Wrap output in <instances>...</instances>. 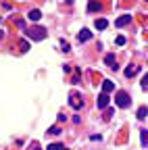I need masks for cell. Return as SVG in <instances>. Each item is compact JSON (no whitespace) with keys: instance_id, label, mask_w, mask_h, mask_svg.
<instances>
[{"instance_id":"12","label":"cell","mask_w":148,"mask_h":150,"mask_svg":"<svg viewBox=\"0 0 148 150\" xmlns=\"http://www.w3.org/2000/svg\"><path fill=\"white\" fill-rule=\"evenodd\" d=\"M106 25H108L106 19H96V29H106Z\"/></svg>"},{"instance_id":"17","label":"cell","mask_w":148,"mask_h":150,"mask_svg":"<svg viewBox=\"0 0 148 150\" xmlns=\"http://www.w3.org/2000/svg\"><path fill=\"white\" fill-rule=\"evenodd\" d=\"M115 44H117V46H123V44H125V38H123V35H119L117 40H115Z\"/></svg>"},{"instance_id":"15","label":"cell","mask_w":148,"mask_h":150,"mask_svg":"<svg viewBox=\"0 0 148 150\" xmlns=\"http://www.w3.org/2000/svg\"><path fill=\"white\" fill-rule=\"evenodd\" d=\"M88 8L90 11H100V2H94V0H92V2L88 4Z\"/></svg>"},{"instance_id":"3","label":"cell","mask_w":148,"mask_h":150,"mask_svg":"<svg viewBox=\"0 0 148 150\" xmlns=\"http://www.w3.org/2000/svg\"><path fill=\"white\" fill-rule=\"evenodd\" d=\"M69 104H71L73 108H75V110H77V108L81 106V96H79V94H77V92H73V94H71V96H69Z\"/></svg>"},{"instance_id":"18","label":"cell","mask_w":148,"mask_h":150,"mask_svg":"<svg viewBox=\"0 0 148 150\" xmlns=\"http://www.w3.org/2000/svg\"><path fill=\"white\" fill-rule=\"evenodd\" d=\"M63 148V144H50L48 146V150H61Z\"/></svg>"},{"instance_id":"22","label":"cell","mask_w":148,"mask_h":150,"mask_svg":"<svg viewBox=\"0 0 148 150\" xmlns=\"http://www.w3.org/2000/svg\"><path fill=\"white\" fill-rule=\"evenodd\" d=\"M61 150H69V148H65V146H63V148H61Z\"/></svg>"},{"instance_id":"13","label":"cell","mask_w":148,"mask_h":150,"mask_svg":"<svg viewBox=\"0 0 148 150\" xmlns=\"http://www.w3.org/2000/svg\"><path fill=\"white\" fill-rule=\"evenodd\" d=\"M48 134H50V136H59V134H61V127H59V125L50 127V129H48Z\"/></svg>"},{"instance_id":"4","label":"cell","mask_w":148,"mask_h":150,"mask_svg":"<svg viewBox=\"0 0 148 150\" xmlns=\"http://www.w3.org/2000/svg\"><path fill=\"white\" fill-rule=\"evenodd\" d=\"M129 23H132V15H121L117 21H115V27H125Z\"/></svg>"},{"instance_id":"10","label":"cell","mask_w":148,"mask_h":150,"mask_svg":"<svg viewBox=\"0 0 148 150\" xmlns=\"http://www.w3.org/2000/svg\"><path fill=\"white\" fill-rule=\"evenodd\" d=\"M140 71V67H136V65H129L127 69H125V77H134V75Z\"/></svg>"},{"instance_id":"1","label":"cell","mask_w":148,"mask_h":150,"mask_svg":"<svg viewBox=\"0 0 148 150\" xmlns=\"http://www.w3.org/2000/svg\"><path fill=\"white\" fill-rule=\"evenodd\" d=\"M25 33H27L29 40H44L46 38V29L44 27H29Z\"/></svg>"},{"instance_id":"16","label":"cell","mask_w":148,"mask_h":150,"mask_svg":"<svg viewBox=\"0 0 148 150\" xmlns=\"http://www.w3.org/2000/svg\"><path fill=\"white\" fill-rule=\"evenodd\" d=\"M61 46H63V52H69V50H71V46H69L65 40H61Z\"/></svg>"},{"instance_id":"7","label":"cell","mask_w":148,"mask_h":150,"mask_svg":"<svg viewBox=\"0 0 148 150\" xmlns=\"http://www.w3.org/2000/svg\"><path fill=\"white\" fill-rule=\"evenodd\" d=\"M27 19H29V21H40V19H42V13L38 11V8H33V11H29V15H27Z\"/></svg>"},{"instance_id":"20","label":"cell","mask_w":148,"mask_h":150,"mask_svg":"<svg viewBox=\"0 0 148 150\" xmlns=\"http://www.w3.org/2000/svg\"><path fill=\"white\" fill-rule=\"evenodd\" d=\"M29 150H40V148H38V146H35V144H33V146H29Z\"/></svg>"},{"instance_id":"8","label":"cell","mask_w":148,"mask_h":150,"mask_svg":"<svg viewBox=\"0 0 148 150\" xmlns=\"http://www.w3.org/2000/svg\"><path fill=\"white\" fill-rule=\"evenodd\" d=\"M90 38H92V33H90V29H81V31L77 33V40H79V42H88V40H90Z\"/></svg>"},{"instance_id":"23","label":"cell","mask_w":148,"mask_h":150,"mask_svg":"<svg viewBox=\"0 0 148 150\" xmlns=\"http://www.w3.org/2000/svg\"><path fill=\"white\" fill-rule=\"evenodd\" d=\"M146 2H148V0H146Z\"/></svg>"},{"instance_id":"6","label":"cell","mask_w":148,"mask_h":150,"mask_svg":"<svg viewBox=\"0 0 148 150\" xmlns=\"http://www.w3.org/2000/svg\"><path fill=\"white\" fill-rule=\"evenodd\" d=\"M96 106H98V108H106V106H108V94H104V92L100 94L98 100H96Z\"/></svg>"},{"instance_id":"9","label":"cell","mask_w":148,"mask_h":150,"mask_svg":"<svg viewBox=\"0 0 148 150\" xmlns=\"http://www.w3.org/2000/svg\"><path fill=\"white\" fill-rule=\"evenodd\" d=\"M113 90H115V83L110 81V79H104V81H102V92H104V94L113 92Z\"/></svg>"},{"instance_id":"21","label":"cell","mask_w":148,"mask_h":150,"mask_svg":"<svg viewBox=\"0 0 148 150\" xmlns=\"http://www.w3.org/2000/svg\"><path fill=\"white\" fill-rule=\"evenodd\" d=\"M2 35H4V31H0V40H2Z\"/></svg>"},{"instance_id":"14","label":"cell","mask_w":148,"mask_h":150,"mask_svg":"<svg viewBox=\"0 0 148 150\" xmlns=\"http://www.w3.org/2000/svg\"><path fill=\"white\" fill-rule=\"evenodd\" d=\"M19 48H21V52H27V50H29V42H27V40H21Z\"/></svg>"},{"instance_id":"19","label":"cell","mask_w":148,"mask_h":150,"mask_svg":"<svg viewBox=\"0 0 148 150\" xmlns=\"http://www.w3.org/2000/svg\"><path fill=\"white\" fill-rule=\"evenodd\" d=\"M142 86H144V88H148V73L144 75V77H142Z\"/></svg>"},{"instance_id":"11","label":"cell","mask_w":148,"mask_h":150,"mask_svg":"<svg viewBox=\"0 0 148 150\" xmlns=\"http://www.w3.org/2000/svg\"><path fill=\"white\" fill-rule=\"evenodd\" d=\"M146 115H148V106H140L138 108V119L142 121V119H146Z\"/></svg>"},{"instance_id":"2","label":"cell","mask_w":148,"mask_h":150,"mask_svg":"<svg viewBox=\"0 0 148 150\" xmlns=\"http://www.w3.org/2000/svg\"><path fill=\"white\" fill-rule=\"evenodd\" d=\"M129 102H132V100H129V94H127V92H117V94H115V104H117V106L127 108Z\"/></svg>"},{"instance_id":"5","label":"cell","mask_w":148,"mask_h":150,"mask_svg":"<svg viewBox=\"0 0 148 150\" xmlns=\"http://www.w3.org/2000/svg\"><path fill=\"white\" fill-rule=\"evenodd\" d=\"M104 63L108 65V69H113V71H117L119 67H117V59H115V54H106L104 56Z\"/></svg>"}]
</instances>
